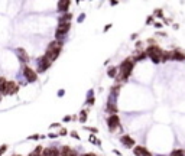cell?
<instances>
[{
    "mask_svg": "<svg viewBox=\"0 0 185 156\" xmlns=\"http://www.w3.org/2000/svg\"><path fill=\"white\" fill-rule=\"evenodd\" d=\"M172 60H175V61H184L185 60V55L182 54V52H179V51H174V52H172Z\"/></svg>",
    "mask_w": 185,
    "mask_h": 156,
    "instance_id": "14",
    "label": "cell"
},
{
    "mask_svg": "<svg viewBox=\"0 0 185 156\" xmlns=\"http://www.w3.org/2000/svg\"><path fill=\"white\" fill-rule=\"evenodd\" d=\"M59 156H78V155H77L75 150H72L69 146H64V148L61 149Z\"/></svg>",
    "mask_w": 185,
    "mask_h": 156,
    "instance_id": "12",
    "label": "cell"
},
{
    "mask_svg": "<svg viewBox=\"0 0 185 156\" xmlns=\"http://www.w3.org/2000/svg\"><path fill=\"white\" fill-rule=\"evenodd\" d=\"M68 6H69L68 0H65V2H59V3H58V10H59V12H67V10H68Z\"/></svg>",
    "mask_w": 185,
    "mask_h": 156,
    "instance_id": "15",
    "label": "cell"
},
{
    "mask_svg": "<svg viewBox=\"0 0 185 156\" xmlns=\"http://www.w3.org/2000/svg\"><path fill=\"white\" fill-rule=\"evenodd\" d=\"M107 124H109V129L110 130H116L117 127L120 126V119H119V116H117V114L110 116L109 119H107Z\"/></svg>",
    "mask_w": 185,
    "mask_h": 156,
    "instance_id": "7",
    "label": "cell"
},
{
    "mask_svg": "<svg viewBox=\"0 0 185 156\" xmlns=\"http://www.w3.org/2000/svg\"><path fill=\"white\" fill-rule=\"evenodd\" d=\"M83 156H97V155H94V153H85V155H83Z\"/></svg>",
    "mask_w": 185,
    "mask_h": 156,
    "instance_id": "26",
    "label": "cell"
},
{
    "mask_svg": "<svg viewBox=\"0 0 185 156\" xmlns=\"http://www.w3.org/2000/svg\"><path fill=\"white\" fill-rule=\"evenodd\" d=\"M61 49H62V42H59V41L51 42L49 46H48V49H46V52H45V56L51 61V62H54V61L59 56Z\"/></svg>",
    "mask_w": 185,
    "mask_h": 156,
    "instance_id": "2",
    "label": "cell"
},
{
    "mask_svg": "<svg viewBox=\"0 0 185 156\" xmlns=\"http://www.w3.org/2000/svg\"><path fill=\"white\" fill-rule=\"evenodd\" d=\"M41 150H42V148L41 146H38V148L35 149L32 153H29V156H41Z\"/></svg>",
    "mask_w": 185,
    "mask_h": 156,
    "instance_id": "19",
    "label": "cell"
},
{
    "mask_svg": "<svg viewBox=\"0 0 185 156\" xmlns=\"http://www.w3.org/2000/svg\"><path fill=\"white\" fill-rule=\"evenodd\" d=\"M19 91V86L13 81H8L4 77L0 78V93L3 96H10Z\"/></svg>",
    "mask_w": 185,
    "mask_h": 156,
    "instance_id": "1",
    "label": "cell"
},
{
    "mask_svg": "<svg viewBox=\"0 0 185 156\" xmlns=\"http://www.w3.org/2000/svg\"><path fill=\"white\" fill-rule=\"evenodd\" d=\"M16 54H18V58H19L22 62H25V64L29 62V55H28L26 51H25L23 48H18L16 49Z\"/></svg>",
    "mask_w": 185,
    "mask_h": 156,
    "instance_id": "9",
    "label": "cell"
},
{
    "mask_svg": "<svg viewBox=\"0 0 185 156\" xmlns=\"http://www.w3.org/2000/svg\"><path fill=\"white\" fill-rule=\"evenodd\" d=\"M133 152H135L136 156H152L151 153H149V150L145 149V146H136V148L133 149Z\"/></svg>",
    "mask_w": 185,
    "mask_h": 156,
    "instance_id": "10",
    "label": "cell"
},
{
    "mask_svg": "<svg viewBox=\"0 0 185 156\" xmlns=\"http://www.w3.org/2000/svg\"><path fill=\"white\" fill-rule=\"evenodd\" d=\"M133 67H135V61H133L132 58L125 60L120 64V68H119V70H120V74L116 75V77H119V80H127V78L130 77V74H132Z\"/></svg>",
    "mask_w": 185,
    "mask_h": 156,
    "instance_id": "3",
    "label": "cell"
},
{
    "mask_svg": "<svg viewBox=\"0 0 185 156\" xmlns=\"http://www.w3.org/2000/svg\"><path fill=\"white\" fill-rule=\"evenodd\" d=\"M72 18V15H69V13H65L64 16H61L59 18V23H69V19Z\"/></svg>",
    "mask_w": 185,
    "mask_h": 156,
    "instance_id": "16",
    "label": "cell"
},
{
    "mask_svg": "<svg viewBox=\"0 0 185 156\" xmlns=\"http://www.w3.org/2000/svg\"><path fill=\"white\" fill-rule=\"evenodd\" d=\"M87 110H83V112H81V116H80V122L81 123H84L85 122V119H87Z\"/></svg>",
    "mask_w": 185,
    "mask_h": 156,
    "instance_id": "20",
    "label": "cell"
},
{
    "mask_svg": "<svg viewBox=\"0 0 185 156\" xmlns=\"http://www.w3.org/2000/svg\"><path fill=\"white\" fill-rule=\"evenodd\" d=\"M162 49L159 48L158 45H151L149 48L146 49V56H149L152 60V62H155V64H158V62H161V58H162Z\"/></svg>",
    "mask_w": 185,
    "mask_h": 156,
    "instance_id": "4",
    "label": "cell"
},
{
    "mask_svg": "<svg viewBox=\"0 0 185 156\" xmlns=\"http://www.w3.org/2000/svg\"><path fill=\"white\" fill-rule=\"evenodd\" d=\"M6 149H8V146H6V145H2V148H0V156H2L4 152H6Z\"/></svg>",
    "mask_w": 185,
    "mask_h": 156,
    "instance_id": "23",
    "label": "cell"
},
{
    "mask_svg": "<svg viewBox=\"0 0 185 156\" xmlns=\"http://www.w3.org/2000/svg\"><path fill=\"white\" fill-rule=\"evenodd\" d=\"M23 74H25V78H26L29 82H35L36 80H38V75H36V72H35L32 68H29V67H25V70H23Z\"/></svg>",
    "mask_w": 185,
    "mask_h": 156,
    "instance_id": "8",
    "label": "cell"
},
{
    "mask_svg": "<svg viewBox=\"0 0 185 156\" xmlns=\"http://www.w3.org/2000/svg\"><path fill=\"white\" fill-rule=\"evenodd\" d=\"M69 29H71V23H59L57 28L55 35H57V38H61V36H64V35L68 34Z\"/></svg>",
    "mask_w": 185,
    "mask_h": 156,
    "instance_id": "6",
    "label": "cell"
},
{
    "mask_svg": "<svg viewBox=\"0 0 185 156\" xmlns=\"http://www.w3.org/2000/svg\"><path fill=\"white\" fill-rule=\"evenodd\" d=\"M18 156H20V155H18Z\"/></svg>",
    "mask_w": 185,
    "mask_h": 156,
    "instance_id": "28",
    "label": "cell"
},
{
    "mask_svg": "<svg viewBox=\"0 0 185 156\" xmlns=\"http://www.w3.org/2000/svg\"><path fill=\"white\" fill-rule=\"evenodd\" d=\"M107 110H109V113H116L117 112V107L114 106V104H110L109 103V106H107Z\"/></svg>",
    "mask_w": 185,
    "mask_h": 156,
    "instance_id": "22",
    "label": "cell"
},
{
    "mask_svg": "<svg viewBox=\"0 0 185 156\" xmlns=\"http://www.w3.org/2000/svg\"><path fill=\"white\" fill-rule=\"evenodd\" d=\"M61 136H65V134H67V130H65V129H62V130H61Z\"/></svg>",
    "mask_w": 185,
    "mask_h": 156,
    "instance_id": "25",
    "label": "cell"
},
{
    "mask_svg": "<svg viewBox=\"0 0 185 156\" xmlns=\"http://www.w3.org/2000/svg\"><path fill=\"white\" fill-rule=\"evenodd\" d=\"M41 156H59V150L57 148H46Z\"/></svg>",
    "mask_w": 185,
    "mask_h": 156,
    "instance_id": "13",
    "label": "cell"
},
{
    "mask_svg": "<svg viewBox=\"0 0 185 156\" xmlns=\"http://www.w3.org/2000/svg\"><path fill=\"white\" fill-rule=\"evenodd\" d=\"M120 140H121V143H123L126 148H133V146H135V140H133L129 134H123Z\"/></svg>",
    "mask_w": 185,
    "mask_h": 156,
    "instance_id": "11",
    "label": "cell"
},
{
    "mask_svg": "<svg viewBox=\"0 0 185 156\" xmlns=\"http://www.w3.org/2000/svg\"><path fill=\"white\" fill-rule=\"evenodd\" d=\"M159 156H163V155H159Z\"/></svg>",
    "mask_w": 185,
    "mask_h": 156,
    "instance_id": "27",
    "label": "cell"
},
{
    "mask_svg": "<svg viewBox=\"0 0 185 156\" xmlns=\"http://www.w3.org/2000/svg\"><path fill=\"white\" fill-rule=\"evenodd\" d=\"M71 136H72V138H75V139H80V136L75 133V132H72V133H71Z\"/></svg>",
    "mask_w": 185,
    "mask_h": 156,
    "instance_id": "24",
    "label": "cell"
},
{
    "mask_svg": "<svg viewBox=\"0 0 185 156\" xmlns=\"http://www.w3.org/2000/svg\"><path fill=\"white\" fill-rule=\"evenodd\" d=\"M171 156H185V152L181 150V149H175V150H172Z\"/></svg>",
    "mask_w": 185,
    "mask_h": 156,
    "instance_id": "18",
    "label": "cell"
},
{
    "mask_svg": "<svg viewBox=\"0 0 185 156\" xmlns=\"http://www.w3.org/2000/svg\"><path fill=\"white\" fill-rule=\"evenodd\" d=\"M116 72H117V68H110L109 71H107V74H109V77H111V78H114L116 77Z\"/></svg>",
    "mask_w": 185,
    "mask_h": 156,
    "instance_id": "21",
    "label": "cell"
},
{
    "mask_svg": "<svg viewBox=\"0 0 185 156\" xmlns=\"http://www.w3.org/2000/svg\"><path fill=\"white\" fill-rule=\"evenodd\" d=\"M51 65H52V62H51V61H49L45 55L41 56V58L38 60V71H39V72H45V71L48 70Z\"/></svg>",
    "mask_w": 185,
    "mask_h": 156,
    "instance_id": "5",
    "label": "cell"
},
{
    "mask_svg": "<svg viewBox=\"0 0 185 156\" xmlns=\"http://www.w3.org/2000/svg\"><path fill=\"white\" fill-rule=\"evenodd\" d=\"M168 60H172V52H162L161 61H168Z\"/></svg>",
    "mask_w": 185,
    "mask_h": 156,
    "instance_id": "17",
    "label": "cell"
}]
</instances>
